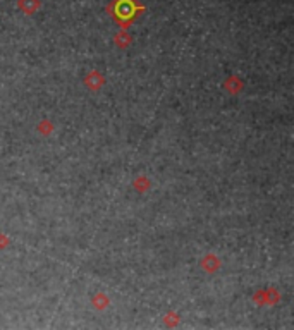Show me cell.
I'll use <instances>...</instances> for the list:
<instances>
[{"label": "cell", "instance_id": "cell-1", "mask_svg": "<svg viewBox=\"0 0 294 330\" xmlns=\"http://www.w3.org/2000/svg\"><path fill=\"white\" fill-rule=\"evenodd\" d=\"M140 12H145V5L138 3V0H112L109 5V14L124 28L129 26Z\"/></svg>", "mask_w": 294, "mask_h": 330}, {"label": "cell", "instance_id": "cell-2", "mask_svg": "<svg viewBox=\"0 0 294 330\" xmlns=\"http://www.w3.org/2000/svg\"><path fill=\"white\" fill-rule=\"evenodd\" d=\"M17 5H19V9H23L26 14H33L35 10L40 7V0H19Z\"/></svg>", "mask_w": 294, "mask_h": 330}]
</instances>
